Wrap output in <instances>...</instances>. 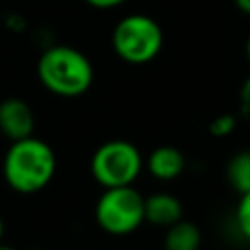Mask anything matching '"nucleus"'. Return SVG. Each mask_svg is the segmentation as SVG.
I'll return each mask as SVG.
<instances>
[{
  "label": "nucleus",
  "mask_w": 250,
  "mask_h": 250,
  "mask_svg": "<svg viewBox=\"0 0 250 250\" xmlns=\"http://www.w3.org/2000/svg\"><path fill=\"white\" fill-rule=\"evenodd\" d=\"M57 174V154L45 141L25 137L12 141L2 160L4 182L21 195L41 191Z\"/></svg>",
  "instance_id": "f257e3e1"
},
{
  "label": "nucleus",
  "mask_w": 250,
  "mask_h": 250,
  "mask_svg": "<svg viewBox=\"0 0 250 250\" xmlns=\"http://www.w3.org/2000/svg\"><path fill=\"white\" fill-rule=\"evenodd\" d=\"M37 78L43 88L61 98H78L94 82L90 59L70 45H51L37 61Z\"/></svg>",
  "instance_id": "f03ea898"
},
{
  "label": "nucleus",
  "mask_w": 250,
  "mask_h": 250,
  "mask_svg": "<svg viewBox=\"0 0 250 250\" xmlns=\"http://www.w3.org/2000/svg\"><path fill=\"white\" fill-rule=\"evenodd\" d=\"M164 47L160 23L146 14L123 16L111 31V49L127 64H146Z\"/></svg>",
  "instance_id": "7ed1b4c3"
},
{
  "label": "nucleus",
  "mask_w": 250,
  "mask_h": 250,
  "mask_svg": "<svg viewBox=\"0 0 250 250\" xmlns=\"http://www.w3.org/2000/svg\"><path fill=\"white\" fill-rule=\"evenodd\" d=\"M145 166L143 154L131 141L111 139L102 143L90 158V174L98 186L121 188L133 186Z\"/></svg>",
  "instance_id": "20e7f679"
},
{
  "label": "nucleus",
  "mask_w": 250,
  "mask_h": 250,
  "mask_svg": "<svg viewBox=\"0 0 250 250\" xmlns=\"http://www.w3.org/2000/svg\"><path fill=\"white\" fill-rule=\"evenodd\" d=\"M96 225L111 236H127L145 223V195L133 186L105 188L94 207Z\"/></svg>",
  "instance_id": "39448f33"
},
{
  "label": "nucleus",
  "mask_w": 250,
  "mask_h": 250,
  "mask_svg": "<svg viewBox=\"0 0 250 250\" xmlns=\"http://www.w3.org/2000/svg\"><path fill=\"white\" fill-rule=\"evenodd\" d=\"M35 131V115L21 98H6L0 102V133L10 141L31 137Z\"/></svg>",
  "instance_id": "423d86ee"
},
{
  "label": "nucleus",
  "mask_w": 250,
  "mask_h": 250,
  "mask_svg": "<svg viewBox=\"0 0 250 250\" xmlns=\"http://www.w3.org/2000/svg\"><path fill=\"white\" fill-rule=\"evenodd\" d=\"M184 219L182 201L168 191H154L145 197V221L158 229H168L170 225Z\"/></svg>",
  "instance_id": "0eeeda50"
},
{
  "label": "nucleus",
  "mask_w": 250,
  "mask_h": 250,
  "mask_svg": "<svg viewBox=\"0 0 250 250\" xmlns=\"http://www.w3.org/2000/svg\"><path fill=\"white\" fill-rule=\"evenodd\" d=\"M146 168H148V174L158 182H172L184 174L186 156L178 146L160 145L148 154Z\"/></svg>",
  "instance_id": "6e6552de"
},
{
  "label": "nucleus",
  "mask_w": 250,
  "mask_h": 250,
  "mask_svg": "<svg viewBox=\"0 0 250 250\" xmlns=\"http://www.w3.org/2000/svg\"><path fill=\"white\" fill-rule=\"evenodd\" d=\"M201 242H203V236L199 227L191 221L180 219L178 223L166 229L162 250H199Z\"/></svg>",
  "instance_id": "1a4fd4ad"
},
{
  "label": "nucleus",
  "mask_w": 250,
  "mask_h": 250,
  "mask_svg": "<svg viewBox=\"0 0 250 250\" xmlns=\"http://www.w3.org/2000/svg\"><path fill=\"white\" fill-rule=\"evenodd\" d=\"M225 178L238 195L250 191V150H238L227 160Z\"/></svg>",
  "instance_id": "9d476101"
},
{
  "label": "nucleus",
  "mask_w": 250,
  "mask_h": 250,
  "mask_svg": "<svg viewBox=\"0 0 250 250\" xmlns=\"http://www.w3.org/2000/svg\"><path fill=\"white\" fill-rule=\"evenodd\" d=\"M234 223H236L238 232L246 240H250V191L240 195L236 209H234Z\"/></svg>",
  "instance_id": "9b49d317"
},
{
  "label": "nucleus",
  "mask_w": 250,
  "mask_h": 250,
  "mask_svg": "<svg viewBox=\"0 0 250 250\" xmlns=\"http://www.w3.org/2000/svg\"><path fill=\"white\" fill-rule=\"evenodd\" d=\"M236 129V115L234 113H221L209 123V133L215 139H225L232 135Z\"/></svg>",
  "instance_id": "f8f14e48"
},
{
  "label": "nucleus",
  "mask_w": 250,
  "mask_h": 250,
  "mask_svg": "<svg viewBox=\"0 0 250 250\" xmlns=\"http://www.w3.org/2000/svg\"><path fill=\"white\" fill-rule=\"evenodd\" d=\"M238 115L250 119V76H246L238 90Z\"/></svg>",
  "instance_id": "ddd939ff"
},
{
  "label": "nucleus",
  "mask_w": 250,
  "mask_h": 250,
  "mask_svg": "<svg viewBox=\"0 0 250 250\" xmlns=\"http://www.w3.org/2000/svg\"><path fill=\"white\" fill-rule=\"evenodd\" d=\"M4 23H6V27H8L10 31H14V33H20V31L25 29V18L20 16V14H8L6 20H4Z\"/></svg>",
  "instance_id": "4468645a"
},
{
  "label": "nucleus",
  "mask_w": 250,
  "mask_h": 250,
  "mask_svg": "<svg viewBox=\"0 0 250 250\" xmlns=\"http://www.w3.org/2000/svg\"><path fill=\"white\" fill-rule=\"evenodd\" d=\"M88 6L96 8V10H111V8H117L121 4H125L127 0H84Z\"/></svg>",
  "instance_id": "2eb2a0df"
},
{
  "label": "nucleus",
  "mask_w": 250,
  "mask_h": 250,
  "mask_svg": "<svg viewBox=\"0 0 250 250\" xmlns=\"http://www.w3.org/2000/svg\"><path fill=\"white\" fill-rule=\"evenodd\" d=\"M234 6H236L242 14L250 16V0H234Z\"/></svg>",
  "instance_id": "dca6fc26"
},
{
  "label": "nucleus",
  "mask_w": 250,
  "mask_h": 250,
  "mask_svg": "<svg viewBox=\"0 0 250 250\" xmlns=\"http://www.w3.org/2000/svg\"><path fill=\"white\" fill-rule=\"evenodd\" d=\"M246 59H248V62H250V35H248V39H246Z\"/></svg>",
  "instance_id": "f3484780"
},
{
  "label": "nucleus",
  "mask_w": 250,
  "mask_h": 250,
  "mask_svg": "<svg viewBox=\"0 0 250 250\" xmlns=\"http://www.w3.org/2000/svg\"><path fill=\"white\" fill-rule=\"evenodd\" d=\"M2 238H4V221L0 217V242H2Z\"/></svg>",
  "instance_id": "a211bd4d"
},
{
  "label": "nucleus",
  "mask_w": 250,
  "mask_h": 250,
  "mask_svg": "<svg viewBox=\"0 0 250 250\" xmlns=\"http://www.w3.org/2000/svg\"><path fill=\"white\" fill-rule=\"evenodd\" d=\"M0 250H16V248H12V246H8V244H2V242H0Z\"/></svg>",
  "instance_id": "6ab92c4d"
}]
</instances>
